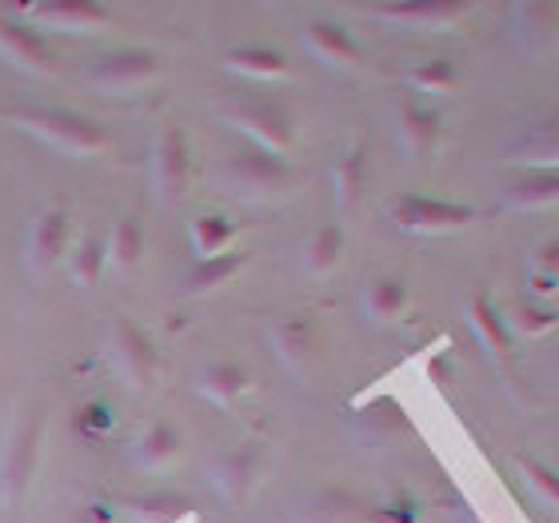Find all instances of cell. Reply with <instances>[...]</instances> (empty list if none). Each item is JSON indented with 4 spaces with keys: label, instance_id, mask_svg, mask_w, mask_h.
Instances as JSON below:
<instances>
[{
    "label": "cell",
    "instance_id": "cell-1",
    "mask_svg": "<svg viewBox=\"0 0 559 523\" xmlns=\"http://www.w3.org/2000/svg\"><path fill=\"white\" fill-rule=\"evenodd\" d=\"M16 120L21 129H28L64 156H100L108 148V132L96 120L69 112V108H21Z\"/></svg>",
    "mask_w": 559,
    "mask_h": 523
},
{
    "label": "cell",
    "instance_id": "cell-2",
    "mask_svg": "<svg viewBox=\"0 0 559 523\" xmlns=\"http://www.w3.org/2000/svg\"><path fill=\"white\" fill-rule=\"evenodd\" d=\"M40 431H45V419H40L36 407L12 424L9 440L0 448V496H4V503H16L33 484L36 455H40Z\"/></svg>",
    "mask_w": 559,
    "mask_h": 523
},
{
    "label": "cell",
    "instance_id": "cell-3",
    "mask_svg": "<svg viewBox=\"0 0 559 523\" xmlns=\"http://www.w3.org/2000/svg\"><path fill=\"white\" fill-rule=\"evenodd\" d=\"M108 360L132 392H144L156 376V364H160L156 360V344L136 320H117L108 328Z\"/></svg>",
    "mask_w": 559,
    "mask_h": 523
},
{
    "label": "cell",
    "instance_id": "cell-4",
    "mask_svg": "<svg viewBox=\"0 0 559 523\" xmlns=\"http://www.w3.org/2000/svg\"><path fill=\"white\" fill-rule=\"evenodd\" d=\"M188 168H192V161H188L185 129L168 124L156 136V144H152V192H156L160 204H176V200L185 197Z\"/></svg>",
    "mask_w": 559,
    "mask_h": 523
},
{
    "label": "cell",
    "instance_id": "cell-5",
    "mask_svg": "<svg viewBox=\"0 0 559 523\" xmlns=\"http://www.w3.org/2000/svg\"><path fill=\"white\" fill-rule=\"evenodd\" d=\"M0 57L12 60L24 72H36V76H48V72L57 69L45 33L33 21H12L4 12H0Z\"/></svg>",
    "mask_w": 559,
    "mask_h": 523
},
{
    "label": "cell",
    "instance_id": "cell-6",
    "mask_svg": "<svg viewBox=\"0 0 559 523\" xmlns=\"http://www.w3.org/2000/svg\"><path fill=\"white\" fill-rule=\"evenodd\" d=\"M64 248H69V216L60 209H48L28 224V236H24V264L40 280L60 264Z\"/></svg>",
    "mask_w": 559,
    "mask_h": 523
},
{
    "label": "cell",
    "instance_id": "cell-7",
    "mask_svg": "<svg viewBox=\"0 0 559 523\" xmlns=\"http://www.w3.org/2000/svg\"><path fill=\"white\" fill-rule=\"evenodd\" d=\"M476 212L467 204H452V200H431V197H400L396 200V221L408 233H452L464 228Z\"/></svg>",
    "mask_w": 559,
    "mask_h": 523
},
{
    "label": "cell",
    "instance_id": "cell-8",
    "mask_svg": "<svg viewBox=\"0 0 559 523\" xmlns=\"http://www.w3.org/2000/svg\"><path fill=\"white\" fill-rule=\"evenodd\" d=\"M228 185L245 197H264V192H276L280 185H288V164L272 156L264 148H248L240 156H233V164L224 168Z\"/></svg>",
    "mask_w": 559,
    "mask_h": 523
},
{
    "label": "cell",
    "instance_id": "cell-9",
    "mask_svg": "<svg viewBox=\"0 0 559 523\" xmlns=\"http://www.w3.org/2000/svg\"><path fill=\"white\" fill-rule=\"evenodd\" d=\"M156 72H160V64H156L152 52L124 48V52H108V57L88 72V81L100 84V88H108V93H129V88L148 84Z\"/></svg>",
    "mask_w": 559,
    "mask_h": 523
},
{
    "label": "cell",
    "instance_id": "cell-10",
    "mask_svg": "<svg viewBox=\"0 0 559 523\" xmlns=\"http://www.w3.org/2000/svg\"><path fill=\"white\" fill-rule=\"evenodd\" d=\"M28 21L45 24V28H60V33H93L112 21V12L96 0H60V4H33L21 9Z\"/></svg>",
    "mask_w": 559,
    "mask_h": 523
},
{
    "label": "cell",
    "instance_id": "cell-11",
    "mask_svg": "<svg viewBox=\"0 0 559 523\" xmlns=\"http://www.w3.org/2000/svg\"><path fill=\"white\" fill-rule=\"evenodd\" d=\"M233 124L245 132V136L257 140V148L272 152V156H280V152L292 144V124L276 105H260V100L257 105H236Z\"/></svg>",
    "mask_w": 559,
    "mask_h": 523
},
{
    "label": "cell",
    "instance_id": "cell-12",
    "mask_svg": "<svg viewBox=\"0 0 559 523\" xmlns=\"http://www.w3.org/2000/svg\"><path fill=\"white\" fill-rule=\"evenodd\" d=\"M272 344H276V356H280V364H284V368H292V372H304V368L316 360L320 332H316L312 320L292 316V320H284V324L272 328Z\"/></svg>",
    "mask_w": 559,
    "mask_h": 523
},
{
    "label": "cell",
    "instance_id": "cell-13",
    "mask_svg": "<svg viewBox=\"0 0 559 523\" xmlns=\"http://www.w3.org/2000/svg\"><path fill=\"white\" fill-rule=\"evenodd\" d=\"M252 476H257V452L240 448V452L224 455L221 464L212 467V491L228 503L245 500V491L252 488Z\"/></svg>",
    "mask_w": 559,
    "mask_h": 523
},
{
    "label": "cell",
    "instance_id": "cell-14",
    "mask_svg": "<svg viewBox=\"0 0 559 523\" xmlns=\"http://www.w3.org/2000/svg\"><path fill=\"white\" fill-rule=\"evenodd\" d=\"M304 40H308V48H312L324 64H340V69H344V64H356V60H360V48H356V40H352V36L332 21L308 24Z\"/></svg>",
    "mask_w": 559,
    "mask_h": 523
},
{
    "label": "cell",
    "instance_id": "cell-15",
    "mask_svg": "<svg viewBox=\"0 0 559 523\" xmlns=\"http://www.w3.org/2000/svg\"><path fill=\"white\" fill-rule=\"evenodd\" d=\"M400 144H404V152L416 156V161L431 156V148L440 144V120L431 117L428 108L408 105L400 112Z\"/></svg>",
    "mask_w": 559,
    "mask_h": 523
},
{
    "label": "cell",
    "instance_id": "cell-16",
    "mask_svg": "<svg viewBox=\"0 0 559 523\" xmlns=\"http://www.w3.org/2000/svg\"><path fill=\"white\" fill-rule=\"evenodd\" d=\"M200 395L216 407H228L236 395L248 388V376L245 368H236V364H209L204 372H200Z\"/></svg>",
    "mask_w": 559,
    "mask_h": 523
},
{
    "label": "cell",
    "instance_id": "cell-17",
    "mask_svg": "<svg viewBox=\"0 0 559 523\" xmlns=\"http://www.w3.org/2000/svg\"><path fill=\"white\" fill-rule=\"evenodd\" d=\"M108 264L117 272H132L140 264V252H144V224L140 216H124V221L112 228V240L105 245Z\"/></svg>",
    "mask_w": 559,
    "mask_h": 523
},
{
    "label": "cell",
    "instance_id": "cell-18",
    "mask_svg": "<svg viewBox=\"0 0 559 523\" xmlns=\"http://www.w3.org/2000/svg\"><path fill=\"white\" fill-rule=\"evenodd\" d=\"M228 69L245 72V76H257V81H272V76H284V72H288V60L280 57L276 48L245 45L228 52Z\"/></svg>",
    "mask_w": 559,
    "mask_h": 523
},
{
    "label": "cell",
    "instance_id": "cell-19",
    "mask_svg": "<svg viewBox=\"0 0 559 523\" xmlns=\"http://www.w3.org/2000/svg\"><path fill=\"white\" fill-rule=\"evenodd\" d=\"M404 308H408V284L404 280L384 276L364 288V312L372 316V320H396Z\"/></svg>",
    "mask_w": 559,
    "mask_h": 523
},
{
    "label": "cell",
    "instance_id": "cell-20",
    "mask_svg": "<svg viewBox=\"0 0 559 523\" xmlns=\"http://www.w3.org/2000/svg\"><path fill=\"white\" fill-rule=\"evenodd\" d=\"M503 200L512 209H536V204H551L559 200V173H527L515 185H508Z\"/></svg>",
    "mask_w": 559,
    "mask_h": 523
},
{
    "label": "cell",
    "instance_id": "cell-21",
    "mask_svg": "<svg viewBox=\"0 0 559 523\" xmlns=\"http://www.w3.org/2000/svg\"><path fill=\"white\" fill-rule=\"evenodd\" d=\"M176 452H180V436H176L173 424H152L136 440V452L132 455H136L140 467H164Z\"/></svg>",
    "mask_w": 559,
    "mask_h": 523
},
{
    "label": "cell",
    "instance_id": "cell-22",
    "mask_svg": "<svg viewBox=\"0 0 559 523\" xmlns=\"http://www.w3.org/2000/svg\"><path fill=\"white\" fill-rule=\"evenodd\" d=\"M233 236H236V224L228 216H200L192 224V248H197L200 260L224 257L228 245H233Z\"/></svg>",
    "mask_w": 559,
    "mask_h": 523
},
{
    "label": "cell",
    "instance_id": "cell-23",
    "mask_svg": "<svg viewBox=\"0 0 559 523\" xmlns=\"http://www.w3.org/2000/svg\"><path fill=\"white\" fill-rule=\"evenodd\" d=\"M364 180H368V161H364V148H356L336 164V200L344 212H352L360 204Z\"/></svg>",
    "mask_w": 559,
    "mask_h": 523
},
{
    "label": "cell",
    "instance_id": "cell-24",
    "mask_svg": "<svg viewBox=\"0 0 559 523\" xmlns=\"http://www.w3.org/2000/svg\"><path fill=\"white\" fill-rule=\"evenodd\" d=\"M467 320H472L484 348H491L496 356H508V328H503V320L496 316V308H491L488 300L467 304Z\"/></svg>",
    "mask_w": 559,
    "mask_h": 523
},
{
    "label": "cell",
    "instance_id": "cell-25",
    "mask_svg": "<svg viewBox=\"0 0 559 523\" xmlns=\"http://www.w3.org/2000/svg\"><path fill=\"white\" fill-rule=\"evenodd\" d=\"M105 264H108L105 240H96V236H84L81 248L72 252V284H76V288H96V280H100Z\"/></svg>",
    "mask_w": 559,
    "mask_h": 523
},
{
    "label": "cell",
    "instance_id": "cell-26",
    "mask_svg": "<svg viewBox=\"0 0 559 523\" xmlns=\"http://www.w3.org/2000/svg\"><path fill=\"white\" fill-rule=\"evenodd\" d=\"M384 16L408 21V24H428V28H443L448 21L464 16V4H440V0H428V4H392V9H384Z\"/></svg>",
    "mask_w": 559,
    "mask_h": 523
},
{
    "label": "cell",
    "instance_id": "cell-27",
    "mask_svg": "<svg viewBox=\"0 0 559 523\" xmlns=\"http://www.w3.org/2000/svg\"><path fill=\"white\" fill-rule=\"evenodd\" d=\"M240 264H245V257H240V252H224V257L200 260L197 272L185 280V292H209V288H216V284H224L228 276H236V272H240Z\"/></svg>",
    "mask_w": 559,
    "mask_h": 523
},
{
    "label": "cell",
    "instance_id": "cell-28",
    "mask_svg": "<svg viewBox=\"0 0 559 523\" xmlns=\"http://www.w3.org/2000/svg\"><path fill=\"white\" fill-rule=\"evenodd\" d=\"M340 252H344V228L340 224H324L312 236V245H308V268L312 272H328V268H336Z\"/></svg>",
    "mask_w": 559,
    "mask_h": 523
},
{
    "label": "cell",
    "instance_id": "cell-29",
    "mask_svg": "<svg viewBox=\"0 0 559 523\" xmlns=\"http://www.w3.org/2000/svg\"><path fill=\"white\" fill-rule=\"evenodd\" d=\"M416 88H424V93H448L455 84V64L452 60H428V64H419L416 72L408 76Z\"/></svg>",
    "mask_w": 559,
    "mask_h": 523
},
{
    "label": "cell",
    "instance_id": "cell-30",
    "mask_svg": "<svg viewBox=\"0 0 559 523\" xmlns=\"http://www.w3.org/2000/svg\"><path fill=\"white\" fill-rule=\"evenodd\" d=\"M515 328L524 332V336H544L556 328V312L551 308H539V304H520L515 308Z\"/></svg>",
    "mask_w": 559,
    "mask_h": 523
},
{
    "label": "cell",
    "instance_id": "cell-31",
    "mask_svg": "<svg viewBox=\"0 0 559 523\" xmlns=\"http://www.w3.org/2000/svg\"><path fill=\"white\" fill-rule=\"evenodd\" d=\"M524 472H527V479H532V484H536V488L544 491L551 503H559V476L551 472V467L536 464V460H524Z\"/></svg>",
    "mask_w": 559,
    "mask_h": 523
},
{
    "label": "cell",
    "instance_id": "cell-32",
    "mask_svg": "<svg viewBox=\"0 0 559 523\" xmlns=\"http://www.w3.org/2000/svg\"><path fill=\"white\" fill-rule=\"evenodd\" d=\"M312 523H356V508L344 500L320 503V508H312Z\"/></svg>",
    "mask_w": 559,
    "mask_h": 523
},
{
    "label": "cell",
    "instance_id": "cell-33",
    "mask_svg": "<svg viewBox=\"0 0 559 523\" xmlns=\"http://www.w3.org/2000/svg\"><path fill=\"white\" fill-rule=\"evenodd\" d=\"M527 152H536V156H556L559 161V124H544L536 140H527Z\"/></svg>",
    "mask_w": 559,
    "mask_h": 523
},
{
    "label": "cell",
    "instance_id": "cell-34",
    "mask_svg": "<svg viewBox=\"0 0 559 523\" xmlns=\"http://www.w3.org/2000/svg\"><path fill=\"white\" fill-rule=\"evenodd\" d=\"M112 428V416H108L105 404H93L81 412V431H93V436H100V431Z\"/></svg>",
    "mask_w": 559,
    "mask_h": 523
},
{
    "label": "cell",
    "instance_id": "cell-35",
    "mask_svg": "<svg viewBox=\"0 0 559 523\" xmlns=\"http://www.w3.org/2000/svg\"><path fill=\"white\" fill-rule=\"evenodd\" d=\"M532 272H536V276H556L559 280V240L556 245H544L539 248V257H532Z\"/></svg>",
    "mask_w": 559,
    "mask_h": 523
}]
</instances>
